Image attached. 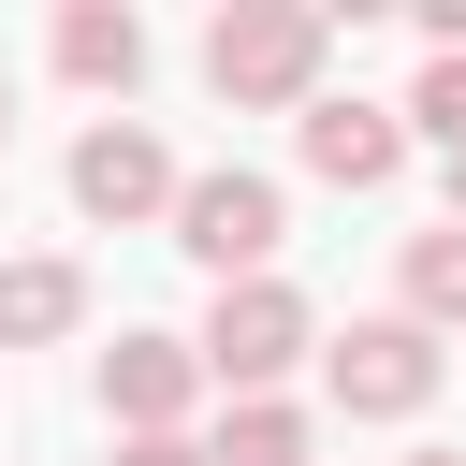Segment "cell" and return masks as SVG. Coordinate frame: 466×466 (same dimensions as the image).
<instances>
[{
  "instance_id": "cell-1",
  "label": "cell",
  "mask_w": 466,
  "mask_h": 466,
  "mask_svg": "<svg viewBox=\"0 0 466 466\" xmlns=\"http://www.w3.org/2000/svg\"><path fill=\"white\" fill-rule=\"evenodd\" d=\"M320 58H335V15L320 0H218V29H204V87L233 102V116H262V102H320Z\"/></svg>"
},
{
  "instance_id": "cell-2",
  "label": "cell",
  "mask_w": 466,
  "mask_h": 466,
  "mask_svg": "<svg viewBox=\"0 0 466 466\" xmlns=\"http://www.w3.org/2000/svg\"><path fill=\"white\" fill-rule=\"evenodd\" d=\"M306 350H320V320H306V291H291V277H233V291L204 306V335H189V364H204L233 408H248V393H277Z\"/></svg>"
},
{
  "instance_id": "cell-3",
  "label": "cell",
  "mask_w": 466,
  "mask_h": 466,
  "mask_svg": "<svg viewBox=\"0 0 466 466\" xmlns=\"http://www.w3.org/2000/svg\"><path fill=\"white\" fill-rule=\"evenodd\" d=\"M277 233H291V204H277V175H248V160H218V175H175V248L233 291V277H277Z\"/></svg>"
},
{
  "instance_id": "cell-4",
  "label": "cell",
  "mask_w": 466,
  "mask_h": 466,
  "mask_svg": "<svg viewBox=\"0 0 466 466\" xmlns=\"http://www.w3.org/2000/svg\"><path fill=\"white\" fill-rule=\"evenodd\" d=\"M437 364H451V350H437L422 320H350V335L320 350V393H335L350 422H422V408H437Z\"/></svg>"
},
{
  "instance_id": "cell-5",
  "label": "cell",
  "mask_w": 466,
  "mask_h": 466,
  "mask_svg": "<svg viewBox=\"0 0 466 466\" xmlns=\"http://www.w3.org/2000/svg\"><path fill=\"white\" fill-rule=\"evenodd\" d=\"M73 204H87L102 233H146V218H175V146H160L146 116H102V131L73 146Z\"/></svg>"
},
{
  "instance_id": "cell-6",
  "label": "cell",
  "mask_w": 466,
  "mask_h": 466,
  "mask_svg": "<svg viewBox=\"0 0 466 466\" xmlns=\"http://www.w3.org/2000/svg\"><path fill=\"white\" fill-rule=\"evenodd\" d=\"M189 408H204L189 335H116V350H102V422H116V437H189Z\"/></svg>"
},
{
  "instance_id": "cell-7",
  "label": "cell",
  "mask_w": 466,
  "mask_h": 466,
  "mask_svg": "<svg viewBox=\"0 0 466 466\" xmlns=\"http://www.w3.org/2000/svg\"><path fill=\"white\" fill-rule=\"evenodd\" d=\"M306 175H320V189H393V175H408L393 102H306Z\"/></svg>"
},
{
  "instance_id": "cell-8",
  "label": "cell",
  "mask_w": 466,
  "mask_h": 466,
  "mask_svg": "<svg viewBox=\"0 0 466 466\" xmlns=\"http://www.w3.org/2000/svg\"><path fill=\"white\" fill-rule=\"evenodd\" d=\"M58 73L102 87V102H131V87H146V15H131V0H73V15H58Z\"/></svg>"
},
{
  "instance_id": "cell-9",
  "label": "cell",
  "mask_w": 466,
  "mask_h": 466,
  "mask_svg": "<svg viewBox=\"0 0 466 466\" xmlns=\"http://www.w3.org/2000/svg\"><path fill=\"white\" fill-rule=\"evenodd\" d=\"M73 320H87V277H73L58 248L0 262V350H44V335H73Z\"/></svg>"
},
{
  "instance_id": "cell-10",
  "label": "cell",
  "mask_w": 466,
  "mask_h": 466,
  "mask_svg": "<svg viewBox=\"0 0 466 466\" xmlns=\"http://www.w3.org/2000/svg\"><path fill=\"white\" fill-rule=\"evenodd\" d=\"M393 320H422V335H466V233L437 218V233H408V306Z\"/></svg>"
},
{
  "instance_id": "cell-11",
  "label": "cell",
  "mask_w": 466,
  "mask_h": 466,
  "mask_svg": "<svg viewBox=\"0 0 466 466\" xmlns=\"http://www.w3.org/2000/svg\"><path fill=\"white\" fill-rule=\"evenodd\" d=\"M204 466H306V408H291V393H248V408H218Z\"/></svg>"
},
{
  "instance_id": "cell-12",
  "label": "cell",
  "mask_w": 466,
  "mask_h": 466,
  "mask_svg": "<svg viewBox=\"0 0 466 466\" xmlns=\"http://www.w3.org/2000/svg\"><path fill=\"white\" fill-rule=\"evenodd\" d=\"M393 131H408V146H451V160H466V58H422V87L393 102Z\"/></svg>"
},
{
  "instance_id": "cell-13",
  "label": "cell",
  "mask_w": 466,
  "mask_h": 466,
  "mask_svg": "<svg viewBox=\"0 0 466 466\" xmlns=\"http://www.w3.org/2000/svg\"><path fill=\"white\" fill-rule=\"evenodd\" d=\"M116 466H204V437H116Z\"/></svg>"
},
{
  "instance_id": "cell-14",
  "label": "cell",
  "mask_w": 466,
  "mask_h": 466,
  "mask_svg": "<svg viewBox=\"0 0 466 466\" xmlns=\"http://www.w3.org/2000/svg\"><path fill=\"white\" fill-rule=\"evenodd\" d=\"M451 233H466V160H451Z\"/></svg>"
},
{
  "instance_id": "cell-15",
  "label": "cell",
  "mask_w": 466,
  "mask_h": 466,
  "mask_svg": "<svg viewBox=\"0 0 466 466\" xmlns=\"http://www.w3.org/2000/svg\"><path fill=\"white\" fill-rule=\"evenodd\" d=\"M408 466H466V451H408Z\"/></svg>"
},
{
  "instance_id": "cell-16",
  "label": "cell",
  "mask_w": 466,
  "mask_h": 466,
  "mask_svg": "<svg viewBox=\"0 0 466 466\" xmlns=\"http://www.w3.org/2000/svg\"><path fill=\"white\" fill-rule=\"evenodd\" d=\"M0 131H15V87H0Z\"/></svg>"
}]
</instances>
